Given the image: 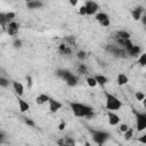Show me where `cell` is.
I'll use <instances>...</instances> for the list:
<instances>
[{"label": "cell", "mask_w": 146, "mask_h": 146, "mask_svg": "<svg viewBox=\"0 0 146 146\" xmlns=\"http://www.w3.org/2000/svg\"><path fill=\"white\" fill-rule=\"evenodd\" d=\"M71 111L76 117H87L91 119L94 116V108L87 104L78 103V102H71L70 103Z\"/></svg>", "instance_id": "cell-1"}, {"label": "cell", "mask_w": 146, "mask_h": 146, "mask_svg": "<svg viewBox=\"0 0 146 146\" xmlns=\"http://www.w3.org/2000/svg\"><path fill=\"white\" fill-rule=\"evenodd\" d=\"M105 107L107 111L115 112L122 107V102L116 96H114L113 94L105 91Z\"/></svg>", "instance_id": "cell-2"}, {"label": "cell", "mask_w": 146, "mask_h": 146, "mask_svg": "<svg viewBox=\"0 0 146 146\" xmlns=\"http://www.w3.org/2000/svg\"><path fill=\"white\" fill-rule=\"evenodd\" d=\"M56 75L59 76L62 80H64L66 82L67 86L70 87H75L79 82V79L75 74H73L71 71L68 70H63V68H59L56 71Z\"/></svg>", "instance_id": "cell-3"}, {"label": "cell", "mask_w": 146, "mask_h": 146, "mask_svg": "<svg viewBox=\"0 0 146 146\" xmlns=\"http://www.w3.org/2000/svg\"><path fill=\"white\" fill-rule=\"evenodd\" d=\"M90 133H91L94 143H96L99 146L104 145L110 139V137H111L108 132L103 131V130H90Z\"/></svg>", "instance_id": "cell-4"}, {"label": "cell", "mask_w": 146, "mask_h": 146, "mask_svg": "<svg viewBox=\"0 0 146 146\" xmlns=\"http://www.w3.org/2000/svg\"><path fill=\"white\" fill-rule=\"evenodd\" d=\"M105 49H106V51H107V52H110V54H111V55H113L114 57L125 58V57L128 56L127 50H125V49H123V48H121V47H120V46H117V44H107V46L105 47Z\"/></svg>", "instance_id": "cell-5"}, {"label": "cell", "mask_w": 146, "mask_h": 146, "mask_svg": "<svg viewBox=\"0 0 146 146\" xmlns=\"http://www.w3.org/2000/svg\"><path fill=\"white\" fill-rule=\"evenodd\" d=\"M136 129L138 132L146 130V114L136 113Z\"/></svg>", "instance_id": "cell-6"}, {"label": "cell", "mask_w": 146, "mask_h": 146, "mask_svg": "<svg viewBox=\"0 0 146 146\" xmlns=\"http://www.w3.org/2000/svg\"><path fill=\"white\" fill-rule=\"evenodd\" d=\"M84 7H86V11H87V16H92V15H97L98 14V9H99V6L97 2L92 1V0H88L86 1L84 3Z\"/></svg>", "instance_id": "cell-7"}, {"label": "cell", "mask_w": 146, "mask_h": 146, "mask_svg": "<svg viewBox=\"0 0 146 146\" xmlns=\"http://www.w3.org/2000/svg\"><path fill=\"white\" fill-rule=\"evenodd\" d=\"M95 18H96V21H97L102 26H104V27H108L110 24H111L110 16H108L106 13H104V11L98 13V14L95 16Z\"/></svg>", "instance_id": "cell-8"}, {"label": "cell", "mask_w": 146, "mask_h": 146, "mask_svg": "<svg viewBox=\"0 0 146 146\" xmlns=\"http://www.w3.org/2000/svg\"><path fill=\"white\" fill-rule=\"evenodd\" d=\"M18 31H19V25L18 23H16L15 21L10 22L7 26V33L10 35V36H16L18 34Z\"/></svg>", "instance_id": "cell-9"}, {"label": "cell", "mask_w": 146, "mask_h": 146, "mask_svg": "<svg viewBox=\"0 0 146 146\" xmlns=\"http://www.w3.org/2000/svg\"><path fill=\"white\" fill-rule=\"evenodd\" d=\"M107 119H108L110 125H117L120 124V121H121V117L115 112H112V111H107Z\"/></svg>", "instance_id": "cell-10"}, {"label": "cell", "mask_w": 146, "mask_h": 146, "mask_svg": "<svg viewBox=\"0 0 146 146\" xmlns=\"http://www.w3.org/2000/svg\"><path fill=\"white\" fill-rule=\"evenodd\" d=\"M48 104H49V111L51 113H56V112H58L63 107V104L60 102H58L56 99H52V98H50V100H49Z\"/></svg>", "instance_id": "cell-11"}, {"label": "cell", "mask_w": 146, "mask_h": 146, "mask_svg": "<svg viewBox=\"0 0 146 146\" xmlns=\"http://www.w3.org/2000/svg\"><path fill=\"white\" fill-rule=\"evenodd\" d=\"M143 13H144V8L140 6H137L131 10V16L135 21H140L143 17Z\"/></svg>", "instance_id": "cell-12"}, {"label": "cell", "mask_w": 146, "mask_h": 146, "mask_svg": "<svg viewBox=\"0 0 146 146\" xmlns=\"http://www.w3.org/2000/svg\"><path fill=\"white\" fill-rule=\"evenodd\" d=\"M11 86H13V89H14L15 94L17 95V97H22L24 94V86L18 81H13Z\"/></svg>", "instance_id": "cell-13"}, {"label": "cell", "mask_w": 146, "mask_h": 146, "mask_svg": "<svg viewBox=\"0 0 146 146\" xmlns=\"http://www.w3.org/2000/svg\"><path fill=\"white\" fill-rule=\"evenodd\" d=\"M131 36L130 32L125 31V30H120V31H116L115 32V36L114 39L115 40H129Z\"/></svg>", "instance_id": "cell-14"}, {"label": "cell", "mask_w": 146, "mask_h": 146, "mask_svg": "<svg viewBox=\"0 0 146 146\" xmlns=\"http://www.w3.org/2000/svg\"><path fill=\"white\" fill-rule=\"evenodd\" d=\"M26 7L29 9H40L41 7H43V2L40 0H31L26 2Z\"/></svg>", "instance_id": "cell-15"}, {"label": "cell", "mask_w": 146, "mask_h": 146, "mask_svg": "<svg viewBox=\"0 0 146 146\" xmlns=\"http://www.w3.org/2000/svg\"><path fill=\"white\" fill-rule=\"evenodd\" d=\"M140 51H141L140 47L137 46V44H133L130 49L127 50V54H128V56H130V57H137V56H140Z\"/></svg>", "instance_id": "cell-16"}, {"label": "cell", "mask_w": 146, "mask_h": 146, "mask_svg": "<svg viewBox=\"0 0 146 146\" xmlns=\"http://www.w3.org/2000/svg\"><path fill=\"white\" fill-rule=\"evenodd\" d=\"M17 103H18L19 111H21L22 113H25V112H27V111L30 110V104H29L26 100L22 99L21 97H18V98H17Z\"/></svg>", "instance_id": "cell-17"}, {"label": "cell", "mask_w": 146, "mask_h": 146, "mask_svg": "<svg viewBox=\"0 0 146 146\" xmlns=\"http://www.w3.org/2000/svg\"><path fill=\"white\" fill-rule=\"evenodd\" d=\"M49 100H50V97L47 94H39L35 98V103L38 105H43L46 103H49Z\"/></svg>", "instance_id": "cell-18"}, {"label": "cell", "mask_w": 146, "mask_h": 146, "mask_svg": "<svg viewBox=\"0 0 146 146\" xmlns=\"http://www.w3.org/2000/svg\"><path fill=\"white\" fill-rule=\"evenodd\" d=\"M58 50H59V52H60L62 55L70 56V55L72 54V49H71V47H68V46L65 44V43H60L59 47H58Z\"/></svg>", "instance_id": "cell-19"}, {"label": "cell", "mask_w": 146, "mask_h": 146, "mask_svg": "<svg viewBox=\"0 0 146 146\" xmlns=\"http://www.w3.org/2000/svg\"><path fill=\"white\" fill-rule=\"evenodd\" d=\"M116 82H117L119 86H124V84H127L129 82V78L124 73H120L117 75V78H116Z\"/></svg>", "instance_id": "cell-20"}, {"label": "cell", "mask_w": 146, "mask_h": 146, "mask_svg": "<svg viewBox=\"0 0 146 146\" xmlns=\"http://www.w3.org/2000/svg\"><path fill=\"white\" fill-rule=\"evenodd\" d=\"M95 79L97 81V84H99V86H105L108 82L107 78L105 75H103V74H96L95 75Z\"/></svg>", "instance_id": "cell-21"}, {"label": "cell", "mask_w": 146, "mask_h": 146, "mask_svg": "<svg viewBox=\"0 0 146 146\" xmlns=\"http://www.w3.org/2000/svg\"><path fill=\"white\" fill-rule=\"evenodd\" d=\"M0 24H1L2 30H7V26H8L9 22L6 17V13H0Z\"/></svg>", "instance_id": "cell-22"}, {"label": "cell", "mask_w": 146, "mask_h": 146, "mask_svg": "<svg viewBox=\"0 0 146 146\" xmlns=\"http://www.w3.org/2000/svg\"><path fill=\"white\" fill-rule=\"evenodd\" d=\"M75 42H76V40H75V38H74V36H72V35H67V36H65V38L63 39V43L67 44L68 47L74 46V44H75Z\"/></svg>", "instance_id": "cell-23"}, {"label": "cell", "mask_w": 146, "mask_h": 146, "mask_svg": "<svg viewBox=\"0 0 146 146\" xmlns=\"http://www.w3.org/2000/svg\"><path fill=\"white\" fill-rule=\"evenodd\" d=\"M133 133H135V130L132 128H129L124 133H123V138L124 140H131L132 137H133Z\"/></svg>", "instance_id": "cell-24"}, {"label": "cell", "mask_w": 146, "mask_h": 146, "mask_svg": "<svg viewBox=\"0 0 146 146\" xmlns=\"http://www.w3.org/2000/svg\"><path fill=\"white\" fill-rule=\"evenodd\" d=\"M138 64L141 66V67H145L146 66V52H143L140 54V56L138 57Z\"/></svg>", "instance_id": "cell-25"}, {"label": "cell", "mask_w": 146, "mask_h": 146, "mask_svg": "<svg viewBox=\"0 0 146 146\" xmlns=\"http://www.w3.org/2000/svg\"><path fill=\"white\" fill-rule=\"evenodd\" d=\"M86 81H87V84H88L89 87H91V88H94V87L97 86V81H96L95 76H87Z\"/></svg>", "instance_id": "cell-26"}, {"label": "cell", "mask_w": 146, "mask_h": 146, "mask_svg": "<svg viewBox=\"0 0 146 146\" xmlns=\"http://www.w3.org/2000/svg\"><path fill=\"white\" fill-rule=\"evenodd\" d=\"M0 87H2V88H8L9 87V80L7 79V78H5V76H0Z\"/></svg>", "instance_id": "cell-27"}, {"label": "cell", "mask_w": 146, "mask_h": 146, "mask_svg": "<svg viewBox=\"0 0 146 146\" xmlns=\"http://www.w3.org/2000/svg\"><path fill=\"white\" fill-rule=\"evenodd\" d=\"M76 57H78V59L79 60H84L86 58H87V52L84 51V50H79L78 52H76Z\"/></svg>", "instance_id": "cell-28"}, {"label": "cell", "mask_w": 146, "mask_h": 146, "mask_svg": "<svg viewBox=\"0 0 146 146\" xmlns=\"http://www.w3.org/2000/svg\"><path fill=\"white\" fill-rule=\"evenodd\" d=\"M63 140L67 146H75V140L72 137H65V138H63Z\"/></svg>", "instance_id": "cell-29"}, {"label": "cell", "mask_w": 146, "mask_h": 146, "mask_svg": "<svg viewBox=\"0 0 146 146\" xmlns=\"http://www.w3.org/2000/svg\"><path fill=\"white\" fill-rule=\"evenodd\" d=\"M13 46H14V48H16V49H19V48H22V46H23V42H22V40H21V39H18V38H15V39H14V41H13Z\"/></svg>", "instance_id": "cell-30"}, {"label": "cell", "mask_w": 146, "mask_h": 146, "mask_svg": "<svg viewBox=\"0 0 146 146\" xmlns=\"http://www.w3.org/2000/svg\"><path fill=\"white\" fill-rule=\"evenodd\" d=\"M78 71H79L80 74H83V75H87L88 74V70H87V67H86L84 64H80L79 67H78Z\"/></svg>", "instance_id": "cell-31"}, {"label": "cell", "mask_w": 146, "mask_h": 146, "mask_svg": "<svg viewBox=\"0 0 146 146\" xmlns=\"http://www.w3.org/2000/svg\"><path fill=\"white\" fill-rule=\"evenodd\" d=\"M135 97H136L137 102H143L146 96H145V94H144L143 91H137V92L135 94Z\"/></svg>", "instance_id": "cell-32"}, {"label": "cell", "mask_w": 146, "mask_h": 146, "mask_svg": "<svg viewBox=\"0 0 146 146\" xmlns=\"http://www.w3.org/2000/svg\"><path fill=\"white\" fill-rule=\"evenodd\" d=\"M6 17H7L8 22L10 23V22H13V21H14V18L16 17V14H15L14 11H9V13H6Z\"/></svg>", "instance_id": "cell-33"}, {"label": "cell", "mask_w": 146, "mask_h": 146, "mask_svg": "<svg viewBox=\"0 0 146 146\" xmlns=\"http://www.w3.org/2000/svg\"><path fill=\"white\" fill-rule=\"evenodd\" d=\"M129 128H130V127H129L127 123H121V124H119V130H120L121 132H123V133H124Z\"/></svg>", "instance_id": "cell-34"}, {"label": "cell", "mask_w": 146, "mask_h": 146, "mask_svg": "<svg viewBox=\"0 0 146 146\" xmlns=\"http://www.w3.org/2000/svg\"><path fill=\"white\" fill-rule=\"evenodd\" d=\"M23 119H24L25 124H27L29 127H35V123H34L33 120H31V119H29V117H23Z\"/></svg>", "instance_id": "cell-35"}, {"label": "cell", "mask_w": 146, "mask_h": 146, "mask_svg": "<svg viewBox=\"0 0 146 146\" xmlns=\"http://www.w3.org/2000/svg\"><path fill=\"white\" fill-rule=\"evenodd\" d=\"M137 141L140 143V144L146 145V133H144V135H141L140 137H138V138H137Z\"/></svg>", "instance_id": "cell-36"}, {"label": "cell", "mask_w": 146, "mask_h": 146, "mask_svg": "<svg viewBox=\"0 0 146 146\" xmlns=\"http://www.w3.org/2000/svg\"><path fill=\"white\" fill-rule=\"evenodd\" d=\"M79 14H80V15H82V16H86V15H87V11H86V7H84V5H83V6H81V7L79 8Z\"/></svg>", "instance_id": "cell-37"}, {"label": "cell", "mask_w": 146, "mask_h": 146, "mask_svg": "<svg viewBox=\"0 0 146 146\" xmlns=\"http://www.w3.org/2000/svg\"><path fill=\"white\" fill-rule=\"evenodd\" d=\"M26 81H27V87H29V88H32V86H33V81H32V78H31L30 75L26 76Z\"/></svg>", "instance_id": "cell-38"}, {"label": "cell", "mask_w": 146, "mask_h": 146, "mask_svg": "<svg viewBox=\"0 0 146 146\" xmlns=\"http://www.w3.org/2000/svg\"><path fill=\"white\" fill-rule=\"evenodd\" d=\"M65 127H66V123H65L64 121H62V122L59 123V125H58V130H59V131H63V130L65 129Z\"/></svg>", "instance_id": "cell-39"}, {"label": "cell", "mask_w": 146, "mask_h": 146, "mask_svg": "<svg viewBox=\"0 0 146 146\" xmlns=\"http://www.w3.org/2000/svg\"><path fill=\"white\" fill-rule=\"evenodd\" d=\"M140 21H141V23H143L144 25H146V14H145V15H143V17H141V19H140Z\"/></svg>", "instance_id": "cell-40"}, {"label": "cell", "mask_w": 146, "mask_h": 146, "mask_svg": "<svg viewBox=\"0 0 146 146\" xmlns=\"http://www.w3.org/2000/svg\"><path fill=\"white\" fill-rule=\"evenodd\" d=\"M70 5L71 6H76L78 5V1L76 0H70Z\"/></svg>", "instance_id": "cell-41"}, {"label": "cell", "mask_w": 146, "mask_h": 146, "mask_svg": "<svg viewBox=\"0 0 146 146\" xmlns=\"http://www.w3.org/2000/svg\"><path fill=\"white\" fill-rule=\"evenodd\" d=\"M141 103H143V107H144V110L146 111V97H145V99H144Z\"/></svg>", "instance_id": "cell-42"}, {"label": "cell", "mask_w": 146, "mask_h": 146, "mask_svg": "<svg viewBox=\"0 0 146 146\" xmlns=\"http://www.w3.org/2000/svg\"><path fill=\"white\" fill-rule=\"evenodd\" d=\"M84 146H91V144H90L88 140H86V143H84Z\"/></svg>", "instance_id": "cell-43"}, {"label": "cell", "mask_w": 146, "mask_h": 146, "mask_svg": "<svg viewBox=\"0 0 146 146\" xmlns=\"http://www.w3.org/2000/svg\"><path fill=\"white\" fill-rule=\"evenodd\" d=\"M144 76H145V79H146V72H145V74H144Z\"/></svg>", "instance_id": "cell-44"}]
</instances>
